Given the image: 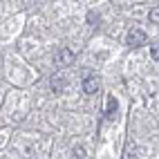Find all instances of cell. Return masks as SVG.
Segmentation results:
<instances>
[{
  "label": "cell",
  "mask_w": 159,
  "mask_h": 159,
  "mask_svg": "<svg viewBox=\"0 0 159 159\" xmlns=\"http://www.w3.org/2000/svg\"><path fill=\"white\" fill-rule=\"evenodd\" d=\"M72 61H74V54L67 49V47H58L54 52V65L63 67V65H72Z\"/></svg>",
  "instance_id": "1"
},
{
  "label": "cell",
  "mask_w": 159,
  "mask_h": 159,
  "mask_svg": "<svg viewBox=\"0 0 159 159\" xmlns=\"http://www.w3.org/2000/svg\"><path fill=\"white\" fill-rule=\"evenodd\" d=\"M146 34L141 29H130L128 31V36H125V43H128V47H141L143 43H146Z\"/></svg>",
  "instance_id": "2"
},
{
  "label": "cell",
  "mask_w": 159,
  "mask_h": 159,
  "mask_svg": "<svg viewBox=\"0 0 159 159\" xmlns=\"http://www.w3.org/2000/svg\"><path fill=\"white\" fill-rule=\"evenodd\" d=\"M99 90V79L97 76H85V81H83V92L85 94H94Z\"/></svg>",
  "instance_id": "3"
},
{
  "label": "cell",
  "mask_w": 159,
  "mask_h": 159,
  "mask_svg": "<svg viewBox=\"0 0 159 159\" xmlns=\"http://www.w3.org/2000/svg\"><path fill=\"white\" fill-rule=\"evenodd\" d=\"M65 88H67V81H65V79H61V76H54V79H52V90H54L56 94H61Z\"/></svg>",
  "instance_id": "4"
},
{
  "label": "cell",
  "mask_w": 159,
  "mask_h": 159,
  "mask_svg": "<svg viewBox=\"0 0 159 159\" xmlns=\"http://www.w3.org/2000/svg\"><path fill=\"white\" fill-rule=\"evenodd\" d=\"M105 116H110V114H114L116 112V99L114 97H108V99H105Z\"/></svg>",
  "instance_id": "5"
},
{
  "label": "cell",
  "mask_w": 159,
  "mask_h": 159,
  "mask_svg": "<svg viewBox=\"0 0 159 159\" xmlns=\"http://www.w3.org/2000/svg\"><path fill=\"white\" fill-rule=\"evenodd\" d=\"M148 18H150V23H155V25H159V7L157 9H152L150 14H148Z\"/></svg>",
  "instance_id": "6"
},
{
  "label": "cell",
  "mask_w": 159,
  "mask_h": 159,
  "mask_svg": "<svg viewBox=\"0 0 159 159\" xmlns=\"http://www.w3.org/2000/svg\"><path fill=\"white\" fill-rule=\"evenodd\" d=\"M72 157H88V155H85V150H83V148H79V146H76V148L72 150Z\"/></svg>",
  "instance_id": "7"
},
{
  "label": "cell",
  "mask_w": 159,
  "mask_h": 159,
  "mask_svg": "<svg viewBox=\"0 0 159 159\" xmlns=\"http://www.w3.org/2000/svg\"><path fill=\"white\" fill-rule=\"evenodd\" d=\"M152 58H157V61H159V47H155V49H152Z\"/></svg>",
  "instance_id": "8"
}]
</instances>
